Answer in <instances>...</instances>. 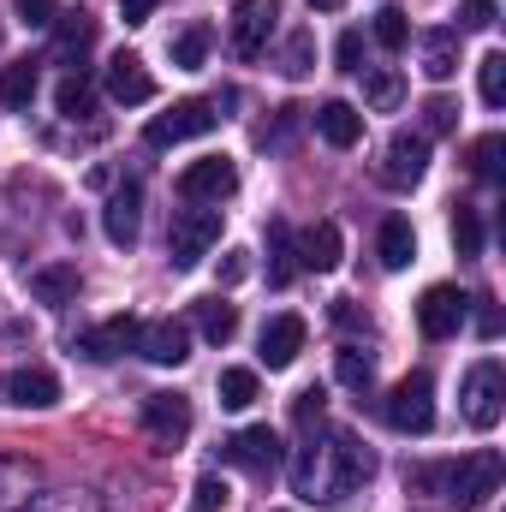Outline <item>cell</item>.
<instances>
[{
    "instance_id": "1",
    "label": "cell",
    "mask_w": 506,
    "mask_h": 512,
    "mask_svg": "<svg viewBox=\"0 0 506 512\" xmlns=\"http://www.w3.org/2000/svg\"><path fill=\"white\" fill-rule=\"evenodd\" d=\"M376 477V453L352 435V429H328V435H310L292 459V489L304 501H352L364 483Z\"/></svg>"
},
{
    "instance_id": "37",
    "label": "cell",
    "mask_w": 506,
    "mask_h": 512,
    "mask_svg": "<svg viewBox=\"0 0 506 512\" xmlns=\"http://www.w3.org/2000/svg\"><path fill=\"white\" fill-rule=\"evenodd\" d=\"M453 126H459V102L429 96V102H423V131H417V137H447Z\"/></svg>"
},
{
    "instance_id": "44",
    "label": "cell",
    "mask_w": 506,
    "mask_h": 512,
    "mask_svg": "<svg viewBox=\"0 0 506 512\" xmlns=\"http://www.w3.org/2000/svg\"><path fill=\"white\" fill-rule=\"evenodd\" d=\"M251 274V251H227L221 256V286H239Z\"/></svg>"
},
{
    "instance_id": "11",
    "label": "cell",
    "mask_w": 506,
    "mask_h": 512,
    "mask_svg": "<svg viewBox=\"0 0 506 512\" xmlns=\"http://www.w3.org/2000/svg\"><path fill=\"white\" fill-rule=\"evenodd\" d=\"M465 316H471V298H465L459 286H429V292L417 298V328H423L429 340H453V334L465 328Z\"/></svg>"
},
{
    "instance_id": "30",
    "label": "cell",
    "mask_w": 506,
    "mask_h": 512,
    "mask_svg": "<svg viewBox=\"0 0 506 512\" xmlns=\"http://www.w3.org/2000/svg\"><path fill=\"white\" fill-rule=\"evenodd\" d=\"M364 102H370L376 114H393V108L405 102V78H399V72H387V66L370 72V78H364Z\"/></svg>"
},
{
    "instance_id": "17",
    "label": "cell",
    "mask_w": 506,
    "mask_h": 512,
    "mask_svg": "<svg viewBox=\"0 0 506 512\" xmlns=\"http://www.w3.org/2000/svg\"><path fill=\"white\" fill-rule=\"evenodd\" d=\"M0 393L12 399V405H24V411H48L54 399H60V376L54 370H42V364H24V370H12Z\"/></svg>"
},
{
    "instance_id": "5",
    "label": "cell",
    "mask_w": 506,
    "mask_h": 512,
    "mask_svg": "<svg viewBox=\"0 0 506 512\" xmlns=\"http://www.w3.org/2000/svg\"><path fill=\"white\" fill-rule=\"evenodd\" d=\"M465 423L471 429H495L506 411V370L495 364V358H477L471 370H465Z\"/></svg>"
},
{
    "instance_id": "3",
    "label": "cell",
    "mask_w": 506,
    "mask_h": 512,
    "mask_svg": "<svg viewBox=\"0 0 506 512\" xmlns=\"http://www.w3.org/2000/svg\"><path fill=\"white\" fill-rule=\"evenodd\" d=\"M381 417L399 435H429L435 429V382H429V370H411L405 382H393V393L381 399Z\"/></svg>"
},
{
    "instance_id": "2",
    "label": "cell",
    "mask_w": 506,
    "mask_h": 512,
    "mask_svg": "<svg viewBox=\"0 0 506 512\" xmlns=\"http://www.w3.org/2000/svg\"><path fill=\"white\" fill-rule=\"evenodd\" d=\"M501 477H506L501 453L495 447H477V453L447 459V465H417L405 483L423 489V495H441V501H453V507H465V512H477L501 495Z\"/></svg>"
},
{
    "instance_id": "32",
    "label": "cell",
    "mask_w": 506,
    "mask_h": 512,
    "mask_svg": "<svg viewBox=\"0 0 506 512\" xmlns=\"http://www.w3.org/2000/svg\"><path fill=\"white\" fill-rule=\"evenodd\" d=\"M370 36H376V42L387 48V54H399V48L411 42V18H405L399 6H381V12H376V24H370Z\"/></svg>"
},
{
    "instance_id": "24",
    "label": "cell",
    "mask_w": 506,
    "mask_h": 512,
    "mask_svg": "<svg viewBox=\"0 0 506 512\" xmlns=\"http://www.w3.org/2000/svg\"><path fill=\"white\" fill-rule=\"evenodd\" d=\"M191 316H197V334H203L209 346H227V340L239 334V310H233L227 298H197Z\"/></svg>"
},
{
    "instance_id": "47",
    "label": "cell",
    "mask_w": 506,
    "mask_h": 512,
    "mask_svg": "<svg viewBox=\"0 0 506 512\" xmlns=\"http://www.w3.org/2000/svg\"><path fill=\"white\" fill-rule=\"evenodd\" d=\"M155 6H161V0H120L126 24H149V18H155Z\"/></svg>"
},
{
    "instance_id": "34",
    "label": "cell",
    "mask_w": 506,
    "mask_h": 512,
    "mask_svg": "<svg viewBox=\"0 0 506 512\" xmlns=\"http://www.w3.org/2000/svg\"><path fill=\"white\" fill-rule=\"evenodd\" d=\"M453 251L459 256H483V215L477 209H453Z\"/></svg>"
},
{
    "instance_id": "46",
    "label": "cell",
    "mask_w": 506,
    "mask_h": 512,
    "mask_svg": "<svg viewBox=\"0 0 506 512\" xmlns=\"http://www.w3.org/2000/svg\"><path fill=\"white\" fill-rule=\"evenodd\" d=\"M477 304V328H483V340H495L501 334V310H495V298H471Z\"/></svg>"
},
{
    "instance_id": "6",
    "label": "cell",
    "mask_w": 506,
    "mask_h": 512,
    "mask_svg": "<svg viewBox=\"0 0 506 512\" xmlns=\"http://www.w3.org/2000/svg\"><path fill=\"white\" fill-rule=\"evenodd\" d=\"M376 173H381L387 191H411V185H423V173H429V137H417V131H393L387 149H381Z\"/></svg>"
},
{
    "instance_id": "36",
    "label": "cell",
    "mask_w": 506,
    "mask_h": 512,
    "mask_svg": "<svg viewBox=\"0 0 506 512\" xmlns=\"http://www.w3.org/2000/svg\"><path fill=\"white\" fill-rule=\"evenodd\" d=\"M340 382L352 387V393H370V382H376V364H370V352L346 346V352H340Z\"/></svg>"
},
{
    "instance_id": "22",
    "label": "cell",
    "mask_w": 506,
    "mask_h": 512,
    "mask_svg": "<svg viewBox=\"0 0 506 512\" xmlns=\"http://www.w3.org/2000/svg\"><path fill=\"white\" fill-rule=\"evenodd\" d=\"M340 227L334 221H316L304 239H298V268H316V274H328V268H340Z\"/></svg>"
},
{
    "instance_id": "45",
    "label": "cell",
    "mask_w": 506,
    "mask_h": 512,
    "mask_svg": "<svg viewBox=\"0 0 506 512\" xmlns=\"http://www.w3.org/2000/svg\"><path fill=\"white\" fill-rule=\"evenodd\" d=\"M334 322H340V328H352V334H370V316H364L352 298H340V304H334Z\"/></svg>"
},
{
    "instance_id": "15",
    "label": "cell",
    "mask_w": 506,
    "mask_h": 512,
    "mask_svg": "<svg viewBox=\"0 0 506 512\" xmlns=\"http://www.w3.org/2000/svg\"><path fill=\"white\" fill-rule=\"evenodd\" d=\"M102 233H108V245H120V251L137 245V233H143V191H137V185H120V191L108 197V209H102Z\"/></svg>"
},
{
    "instance_id": "16",
    "label": "cell",
    "mask_w": 506,
    "mask_h": 512,
    "mask_svg": "<svg viewBox=\"0 0 506 512\" xmlns=\"http://www.w3.org/2000/svg\"><path fill=\"white\" fill-rule=\"evenodd\" d=\"M108 96H114L120 108L155 102V78H149V66H143L137 54H114V60H108Z\"/></svg>"
},
{
    "instance_id": "26",
    "label": "cell",
    "mask_w": 506,
    "mask_h": 512,
    "mask_svg": "<svg viewBox=\"0 0 506 512\" xmlns=\"http://www.w3.org/2000/svg\"><path fill=\"white\" fill-rule=\"evenodd\" d=\"M36 60H12V66H0V108H12V114H24L30 102H36Z\"/></svg>"
},
{
    "instance_id": "38",
    "label": "cell",
    "mask_w": 506,
    "mask_h": 512,
    "mask_svg": "<svg viewBox=\"0 0 506 512\" xmlns=\"http://www.w3.org/2000/svg\"><path fill=\"white\" fill-rule=\"evenodd\" d=\"M54 108L66 114V120H78V114H90V78L84 72H72L60 90H54Z\"/></svg>"
},
{
    "instance_id": "35",
    "label": "cell",
    "mask_w": 506,
    "mask_h": 512,
    "mask_svg": "<svg viewBox=\"0 0 506 512\" xmlns=\"http://www.w3.org/2000/svg\"><path fill=\"white\" fill-rule=\"evenodd\" d=\"M221 405L227 411L256 405V370H221Z\"/></svg>"
},
{
    "instance_id": "27",
    "label": "cell",
    "mask_w": 506,
    "mask_h": 512,
    "mask_svg": "<svg viewBox=\"0 0 506 512\" xmlns=\"http://www.w3.org/2000/svg\"><path fill=\"white\" fill-rule=\"evenodd\" d=\"M54 24H60V42H54V48H60V60H84V54H90V42H96V18L78 6V12H60Z\"/></svg>"
},
{
    "instance_id": "28",
    "label": "cell",
    "mask_w": 506,
    "mask_h": 512,
    "mask_svg": "<svg viewBox=\"0 0 506 512\" xmlns=\"http://www.w3.org/2000/svg\"><path fill=\"white\" fill-rule=\"evenodd\" d=\"M209 42H215V36H209V24L179 30V36H173V66H179V72H197V66L209 60Z\"/></svg>"
},
{
    "instance_id": "31",
    "label": "cell",
    "mask_w": 506,
    "mask_h": 512,
    "mask_svg": "<svg viewBox=\"0 0 506 512\" xmlns=\"http://www.w3.org/2000/svg\"><path fill=\"white\" fill-rule=\"evenodd\" d=\"M310 66H316V36L310 30H292L286 48H280V72L286 78H310Z\"/></svg>"
},
{
    "instance_id": "12",
    "label": "cell",
    "mask_w": 506,
    "mask_h": 512,
    "mask_svg": "<svg viewBox=\"0 0 506 512\" xmlns=\"http://www.w3.org/2000/svg\"><path fill=\"white\" fill-rule=\"evenodd\" d=\"M221 459L239 465V471H251V477H274V471H280V435H274L268 423H251V429H239V435L221 447Z\"/></svg>"
},
{
    "instance_id": "21",
    "label": "cell",
    "mask_w": 506,
    "mask_h": 512,
    "mask_svg": "<svg viewBox=\"0 0 506 512\" xmlns=\"http://www.w3.org/2000/svg\"><path fill=\"white\" fill-rule=\"evenodd\" d=\"M376 256H381V268H393V274L417 262V233H411V221H405V215H387V221H381Z\"/></svg>"
},
{
    "instance_id": "23",
    "label": "cell",
    "mask_w": 506,
    "mask_h": 512,
    "mask_svg": "<svg viewBox=\"0 0 506 512\" xmlns=\"http://www.w3.org/2000/svg\"><path fill=\"white\" fill-rule=\"evenodd\" d=\"M298 280V239L286 221H268V286H292Z\"/></svg>"
},
{
    "instance_id": "25",
    "label": "cell",
    "mask_w": 506,
    "mask_h": 512,
    "mask_svg": "<svg viewBox=\"0 0 506 512\" xmlns=\"http://www.w3.org/2000/svg\"><path fill=\"white\" fill-rule=\"evenodd\" d=\"M459 72V30H429L423 36V78L447 84Z\"/></svg>"
},
{
    "instance_id": "10",
    "label": "cell",
    "mask_w": 506,
    "mask_h": 512,
    "mask_svg": "<svg viewBox=\"0 0 506 512\" xmlns=\"http://www.w3.org/2000/svg\"><path fill=\"white\" fill-rule=\"evenodd\" d=\"M233 191H239L233 155H203V161H191V167L179 173V197H185V203H221V197H233Z\"/></svg>"
},
{
    "instance_id": "33",
    "label": "cell",
    "mask_w": 506,
    "mask_h": 512,
    "mask_svg": "<svg viewBox=\"0 0 506 512\" xmlns=\"http://www.w3.org/2000/svg\"><path fill=\"white\" fill-rule=\"evenodd\" d=\"M477 90H483V102H489V108H501V102H506V54H501V48L477 60Z\"/></svg>"
},
{
    "instance_id": "8",
    "label": "cell",
    "mask_w": 506,
    "mask_h": 512,
    "mask_svg": "<svg viewBox=\"0 0 506 512\" xmlns=\"http://www.w3.org/2000/svg\"><path fill=\"white\" fill-rule=\"evenodd\" d=\"M191 399L185 393H149L143 399V429H149V441L161 447V453H173V447H185L191 441Z\"/></svg>"
},
{
    "instance_id": "14",
    "label": "cell",
    "mask_w": 506,
    "mask_h": 512,
    "mask_svg": "<svg viewBox=\"0 0 506 512\" xmlns=\"http://www.w3.org/2000/svg\"><path fill=\"white\" fill-rule=\"evenodd\" d=\"M304 316H292V310H280V316H268V328H262V364L268 370H292L298 364V352H304Z\"/></svg>"
},
{
    "instance_id": "43",
    "label": "cell",
    "mask_w": 506,
    "mask_h": 512,
    "mask_svg": "<svg viewBox=\"0 0 506 512\" xmlns=\"http://www.w3.org/2000/svg\"><path fill=\"white\" fill-rule=\"evenodd\" d=\"M334 60H340V72H358V60H364V30H346L340 48H334Z\"/></svg>"
},
{
    "instance_id": "13",
    "label": "cell",
    "mask_w": 506,
    "mask_h": 512,
    "mask_svg": "<svg viewBox=\"0 0 506 512\" xmlns=\"http://www.w3.org/2000/svg\"><path fill=\"white\" fill-rule=\"evenodd\" d=\"M137 352H143L149 364H161V370H179V364L191 358V328L173 322V316L143 322V328H137Z\"/></svg>"
},
{
    "instance_id": "39",
    "label": "cell",
    "mask_w": 506,
    "mask_h": 512,
    "mask_svg": "<svg viewBox=\"0 0 506 512\" xmlns=\"http://www.w3.org/2000/svg\"><path fill=\"white\" fill-rule=\"evenodd\" d=\"M197 501H191V512H221L227 507V483L221 477H197V489H191Z\"/></svg>"
},
{
    "instance_id": "19",
    "label": "cell",
    "mask_w": 506,
    "mask_h": 512,
    "mask_svg": "<svg viewBox=\"0 0 506 512\" xmlns=\"http://www.w3.org/2000/svg\"><path fill=\"white\" fill-rule=\"evenodd\" d=\"M316 137L334 143V149H352V143H364V114L352 102H322L316 108Z\"/></svg>"
},
{
    "instance_id": "40",
    "label": "cell",
    "mask_w": 506,
    "mask_h": 512,
    "mask_svg": "<svg viewBox=\"0 0 506 512\" xmlns=\"http://www.w3.org/2000/svg\"><path fill=\"white\" fill-rule=\"evenodd\" d=\"M465 30H495V0H465L459 6V36Z\"/></svg>"
},
{
    "instance_id": "18",
    "label": "cell",
    "mask_w": 506,
    "mask_h": 512,
    "mask_svg": "<svg viewBox=\"0 0 506 512\" xmlns=\"http://www.w3.org/2000/svg\"><path fill=\"white\" fill-rule=\"evenodd\" d=\"M137 328H143V322H131V316H108L102 328H90V334L78 340V352H84L90 364H108V358H126V352H137Z\"/></svg>"
},
{
    "instance_id": "7",
    "label": "cell",
    "mask_w": 506,
    "mask_h": 512,
    "mask_svg": "<svg viewBox=\"0 0 506 512\" xmlns=\"http://www.w3.org/2000/svg\"><path fill=\"white\" fill-rule=\"evenodd\" d=\"M215 102H197V96H185V102H173L167 114H155L149 120V149H173V143H185V137H203V131H215Z\"/></svg>"
},
{
    "instance_id": "41",
    "label": "cell",
    "mask_w": 506,
    "mask_h": 512,
    "mask_svg": "<svg viewBox=\"0 0 506 512\" xmlns=\"http://www.w3.org/2000/svg\"><path fill=\"white\" fill-rule=\"evenodd\" d=\"M12 6H18V24H30V30H48V24L60 18L54 0H12Z\"/></svg>"
},
{
    "instance_id": "4",
    "label": "cell",
    "mask_w": 506,
    "mask_h": 512,
    "mask_svg": "<svg viewBox=\"0 0 506 512\" xmlns=\"http://www.w3.org/2000/svg\"><path fill=\"white\" fill-rule=\"evenodd\" d=\"M215 245H221V215H215V209H179V215H173V227H167V262H173L179 274L197 268Z\"/></svg>"
},
{
    "instance_id": "48",
    "label": "cell",
    "mask_w": 506,
    "mask_h": 512,
    "mask_svg": "<svg viewBox=\"0 0 506 512\" xmlns=\"http://www.w3.org/2000/svg\"><path fill=\"white\" fill-rule=\"evenodd\" d=\"M310 6H316V12H340L346 0H310Z\"/></svg>"
},
{
    "instance_id": "20",
    "label": "cell",
    "mask_w": 506,
    "mask_h": 512,
    "mask_svg": "<svg viewBox=\"0 0 506 512\" xmlns=\"http://www.w3.org/2000/svg\"><path fill=\"white\" fill-rule=\"evenodd\" d=\"M78 286H84L78 262H42V268H30V292H36L42 304H72Z\"/></svg>"
},
{
    "instance_id": "42",
    "label": "cell",
    "mask_w": 506,
    "mask_h": 512,
    "mask_svg": "<svg viewBox=\"0 0 506 512\" xmlns=\"http://www.w3.org/2000/svg\"><path fill=\"white\" fill-rule=\"evenodd\" d=\"M322 405H328V393H322V387H304V393L292 399V417L310 429V423H322Z\"/></svg>"
},
{
    "instance_id": "29",
    "label": "cell",
    "mask_w": 506,
    "mask_h": 512,
    "mask_svg": "<svg viewBox=\"0 0 506 512\" xmlns=\"http://www.w3.org/2000/svg\"><path fill=\"white\" fill-rule=\"evenodd\" d=\"M471 173H477V179H489V185L506 173V137H501V131H489V137H477V143H471Z\"/></svg>"
},
{
    "instance_id": "9",
    "label": "cell",
    "mask_w": 506,
    "mask_h": 512,
    "mask_svg": "<svg viewBox=\"0 0 506 512\" xmlns=\"http://www.w3.org/2000/svg\"><path fill=\"white\" fill-rule=\"evenodd\" d=\"M274 30H280V0H239L233 6V54L239 60H262Z\"/></svg>"
}]
</instances>
